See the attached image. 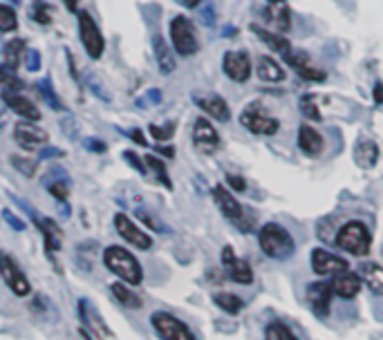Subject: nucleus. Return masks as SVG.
Wrapping results in <instances>:
<instances>
[{
  "label": "nucleus",
  "mask_w": 383,
  "mask_h": 340,
  "mask_svg": "<svg viewBox=\"0 0 383 340\" xmlns=\"http://www.w3.org/2000/svg\"><path fill=\"white\" fill-rule=\"evenodd\" d=\"M3 218L9 222V226H11L14 230H25V222H23L21 218H14L11 211H3Z\"/></svg>",
  "instance_id": "obj_45"
},
{
  "label": "nucleus",
  "mask_w": 383,
  "mask_h": 340,
  "mask_svg": "<svg viewBox=\"0 0 383 340\" xmlns=\"http://www.w3.org/2000/svg\"><path fill=\"white\" fill-rule=\"evenodd\" d=\"M110 291H112L115 300H117L119 304H124L126 309H142V304H144L142 298L137 296L135 291H130L126 282H115V285L110 287Z\"/></svg>",
  "instance_id": "obj_31"
},
{
  "label": "nucleus",
  "mask_w": 383,
  "mask_h": 340,
  "mask_svg": "<svg viewBox=\"0 0 383 340\" xmlns=\"http://www.w3.org/2000/svg\"><path fill=\"white\" fill-rule=\"evenodd\" d=\"M361 280H365V285L370 287L372 293L381 296L383 293V269L379 265H372V262H363L361 269H359Z\"/></svg>",
  "instance_id": "obj_27"
},
{
  "label": "nucleus",
  "mask_w": 383,
  "mask_h": 340,
  "mask_svg": "<svg viewBox=\"0 0 383 340\" xmlns=\"http://www.w3.org/2000/svg\"><path fill=\"white\" fill-rule=\"evenodd\" d=\"M3 101H5V105L9 107L11 112H16L19 117H23L25 121H38L41 119V110L34 105V101L32 99H27V97H23L21 92H14V90H5L3 92Z\"/></svg>",
  "instance_id": "obj_18"
},
{
  "label": "nucleus",
  "mask_w": 383,
  "mask_h": 340,
  "mask_svg": "<svg viewBox=\"0 0 383 340\" xmlns=\"http://www.w3.org/2000/svg\"><path fill=\"white\" fill-rule=\"evenodd\" d=\"M150 322H152V327H155V331L162 340H195L189 324L182 322L179 318H175L173 314L155 312L150 316Z\"/></svg>",
  "instance_id": "obj_5"
},
{
  "label": "nucleus",
  "mask_w": 383,
  "mask_h": 340,
  "mask_svg": "<svg viewBox=\"0 0 383 340\" xmlns=\"http://www.w3.org/2000/svg\"><path fill=\"white\" fill-rule=\"evenodd\" d=\"M11 166L21 170L25 177H34V173H36V161L27 159V157H11Z\"/></svg>",
  "instance_id": "obj_40"
},
{
  "label": "nucleus",
  "mask_w": 383,
  "mask_h": 340,
  "mask_svg": "<svg viewBox=\"0 0 383 340\" xmlns=\"http://www.w3.org/2000/svg\"><path fill=\"white\" fill-rule=\"evenodd\" d=\"M27 54V43L23 38H14L5 45V65H9L11 70H19V65L25 60Z\"/></svg>",
  "instance_id": "obj_28"
},
{
  "label": "nucleus",
  "mask_w": 383,
  "mask_h": 340,
  "mask_svg": "<svg viewBox=\"0 0 383 340\" xmlns=\"http://www.w3.org/2000/svg\"><path fill=\"white\" fill-rule=\"evenodd\" d=\"M61 154H63V150H61V148H45L41 152V157H61Z\"/></svg>",
  "instance_id": "obj_50"
},
{
  "label": "nucleus",
  "mask_w": 383,
  "mask_h": 340,
  "mask_svg": "<svg viewBox=\"0 0 383 340\" xmlns=\"http://www.w3.org/2000/svg\"><path fill=\"white\" fill-rule=\"evenodd\" d=\"M159 101H162V92H159V90H148L146 95H144L140 101H137V105H140V107H148V105H157Z\"/></svg>",
  "instance_id": "obj_41"
},
{
  "label": "nucleus",
  "mask_w": 383,
  "mask_h": 340,
  "mask_svg": "<svg viewBox=\"0 0 383 340\" xmlns=\"http://www.w3.org/2000/svg\"><path fill=\"white\" fill-rule=\"evenodd\" d=\"M213 199H216V204H218L220 213L224 215L229 222H234V224H236L238 228H242V230H249L247 213H244V208L240 206V202L231 195V191H229L226 186H222V184H218V186L213 188Z\"/></svg>",
  "instance_id": "obj_8"
},
{
  "label": "nucleus",
  "mask_w": 383,
  "mask_h": 340,
  "mask_svg": "<svg viewBox=\"0 0 383 340\" xmlns=\"http://www.w3.org/2000/svg\"><path fill=\"white\" fill-rule=\"evenodd\" d=\"M222 70L231 81L236 83H247L253 72V63L247 52L240 50H229L222 58Z\"/></svg>",
  "instance_id": "obj_10"
},
{
  "label": "nucleus",
  "mask_w": 383,
  "mask_h": 340,
  "mask_svg": "<svg viewBox=\"0 0 383 340\" xmlns=\"http://www.w3.org/2000/svg\"><path fill=\"white\" fill-rule=\"evenodd\" d=\"M258 244L263 253L271 260H287L296 251L294 238L289 235V230L276 222L263 224V228L258 230Z\"/></svg>",
  "instance_id": "obj_2"
},
{
  "label": "nucleus",
  "mask_w": 383,
  "mask_h": 340,
  "mask_svg": "<svg viewBox=\"0 0 383 340\" xmlns=\"http://www.w3.org/2000/svg\"><path fill=\"white\" fill-rule=\"evenodd\" d=\"M9 3H16L19 5V0H9Z\"/></svg>",
  "instance_id": "obj_55"
},
{
  "label": "nucleus",
  "mask_w": 383,
  "mask_h": 340,
  "mask_svg": "<svg viewBox=\"0 0 383 340\" xmlns=\"http://www.w3.org/2000/svg\"><path fill=\"white\" fill-rule=\"evenodd\" d=\"M374 103H377V105H383V83H381V81L374 85Z\"/></svg>",
  "instance_id": "obj_49"
},
{
  "label": "nucleus",
  "mask_w": 383,
  "mask_h": 340,
  "mask_svg": "<svg viewBox=\"0 0 383 340\" xmlns=\"http://www.w3.org/2000/svg\"><path fill=\"white\" fill-rule=\"evenodd\" d=\"M137 218H140V220H144V222H146V224H148L150 228H155V230H162V226H159V224H157L155 220H152V218H150V215H148L146 211H142V208L137 211Z\"/></svg>",
  "instance_id": "obj_46"
},
{
  "label": "nucleus",
  "mask_w": 383,
  "mask_h": 340,
  "mask_svg": "<svg viewBox=\"0 0 383 340\" xmlns=\"http://www.w3.org/2000/svg\"><path fill=\"white\" fill-rule=\"evenodd\" d=\"M36 87H38V92L45 97V101H48L54 110H63V103L58 101V97H56V92H54V87H50V79H41L38 83H36Z\"/></svg>",
  "instance_id": "obj_35"
},
{
  "label": "nucleus",
  "mask_w": 383,
  "mask_h": 340,
  "mask_svg": "<svg viewBox=\"0 0 383 340\" xmlns=\"http://www.w3.org/2000/svg\"><path fill=\"white\" fill-rule=\"evenodd\" d=\"M263 16L269 21L276 34H287L292 29V11H289L287 5H269L265 7Z\"/></svg>",
  "instance_id": "obj_24"
},
{
  "label": "nucleus",
  "mask_w": 383,
  "mask_h": 340,
  "mask_svg": "<svg viewBox=\"0 0 383 340\" xmlns=\"http://www.w3.org/2000/svg\"><path fill=\"white\" fill-rule=\"evenodd\" d=\"M332 296L334 291L327 282H314L308 287V302L312 307V312L320 318L330 316L332 312Z\"/></svg>",
  "instance_id": "obj_19"
},
{
  "label": "nucleus",
  "mask_w": 383,
  "mask_h": 340,
  "mask_svg": "<svg viewBox=\"0 0 383 340\" xmlns=\"http://www.w3.org/2000/svg\"><path fill=\"white\" fill-rule=\"evenodd\" d=\"M251 32L263 41L269 50H273L276 54H280V56H285L289 50L294 48L292 43H289L283 34H276V32H269V29H263V27H258V25H251Z\"/></svg>",
  "instance_id": "obj_26"
},
{
  "label": "nucleus",
  "mask_w": 383,
  "mask_h": 340,
  "mask_svg": "<svg viewBox=\"0 0 383 340\" xmlns=\"http://www.w3.org/2000/svg\"><path fill=\"white\" fill-rule=\"evenodd\" d=\"M332 291H334V296H339L343 300H352V298H357L359 296V291L363 287V280H361V275L359 273H341V275H336L334 280H332Z\"/></svg>",
  "instance_id": "obj_22"
},
{
  "label": "nucleus",
  "mask_w": 383,
  "mask_h": 340,
  "mask_svg": "<svg viewBox=\"0 0 383 340\" xmlns=\"http://www.w3.org/2000/svg\"><path fill=\"white\" fill-rule=\"evenodd\" d=\"M48 193H50L54 199H58V202H65L68 195H70V186H68L65 179H56V181H52L50 186H48Z\"/></svg>",
  "instance_id": "obj_39"
},
{
  "label": "nucleus",
  "mask_w": 383,
  "mask_h": 340,
  "mask_svg": "<svg viewBox=\"0 0 383 340\" xmlns=\"http://www.w3.org/2000/svg\"><path fill=\"white\" fill-rule=\"evenodd\" d=\"M152 52H155V58H157V68L162 74H171L175 72L177 63H175V54L173 50L168 48V43L164 41V36L155 34L152 36Z\"/></svg>",
  "instance_id": "obj_25"
},
{
  "label": "nucleus",
  "mask_w": 383,
  "mask_h": 340,
  "mask_svg": "<svg viewBox=\"0 0 383 340\" xmlns=\"http://www.w3.org/2000/svg\"><path fill=\"white\" fill-rule=\"evenodd\" d=\"M265 340H298V338L294 336V331L289 329L285 322L276 320L265 329Z\"/></svg>",
  "instance_id": "obj_33"
},
{
  "label": "nucleus",
  "mask_w": 383,
  "mask_h": 340,
  "mask_svg": "<svg viewBox=\"0 0 383 340\" xmlns=\"http://www.w3.org/2000/svg\"><path fill=\"white\" fill-rule=\"evenodd\" d=\"M283 58L289 63V68H292V70L300 76V79H305V81H310V83H323V81L327 79V74H325L323 70L314 68L312 60H310V56L305 54V52H300V50H294V48H292Z\"/></svg>",
  "instance_id": "obj_14"
},
{
  "label": "nucleus",
  "mask_w": 383,
  "mask_h": 340,
  "mask_svg": "<svg viewBox=\"0 0 383 340\" xmlns=\"http://www.w3.org/2000/svg\"><path fill=\"white\" fill-rule=\"evenodd\" d=\"M126 134H128V137L132 139L135 144H140V146H146V137H144V132H142V130H137V128H135V130H128Z\"/></svg>",
  "instance_id": "obj_47"
},
{
  "label": "nucleus",
  "mask_w": 383,
  "mask_h": 340,
  "mask_svg": "<svg viewBox=\"0 0 383 340\" xmlns=\"http://www.w3.org/2000/svg\"><path fill=\"white\" fill-rule=\"evenodd\" d=\"M171 43H173V50L179 56H193L200 50L193 23L187 16H182V14L171 21Z\"/></svg>",
  "instance_id": "obj_4"
},
{
  "label": "nucleus",
  "mask_w": 383,
  "mask_h": 340,
  "mask_svg": "<svg viewBox=\"0 0 383 340\" xmlns=\"http://www.w3.org/2000/svg\"><path fill=\"white\" fill-rule=\"evenodd\" d=\"M79 318H81V322H83V327H85L88 331L95 334L97 338H101V340H115L110 327L101 320L99 312H97V309L92 307L88 300H79Z\"/></svg>",
  "instance_id": "obj_17"
},
{
  "label": "nucleus",
  "mask_w": 383,
  "mask_h": 340,
  "mask_svg": "<svg viewBox=\"0 0 383 340\" xmlns=\"http://www.w3.org/2000/svg\"><path fill=\"white\" fill-rule=\"evenodd\" d=\"M144 161H146V166H148V168L155 170L157 179L164 184V186H166L168 191H171V188H173V184H171V177H168V173H166V166H164V161H159L157 157H152V154H148V157H146Z\"/></svg>",
  "instance_id": "obj_34"
},
{
  "label": "nucleus",
  "mask_w": 383,
  "mask_h": 340,
  "mask_svg": "<svg viewBox=\"0 0 383 340\" xmlns=\"http://www.w3.org/2000/svg\"><path fill=\"white\" fill-rule=\"evenodd\" d=\"M14 139H16V144L25 150H38L43 146H48L50 134L41 126H36L34 121H21L16 123V128H14Z\"/></svg>",
  "instance_id": "obj_13"
},
{
  "label": "nucleus",
  "mask_w": 383,
  "mask_h": 340,
  "mask_svg": "<svg viewBox=\"0 0 383 340\" xmlns=\"http://www.w3.org/2000/svg\"><path fill=\"white\" fill-rule=\"evenodd\" d=\"M124 159H126L130 166H135L137 173H142V175H146V173H148V170H146V161H142V159L137 157V154H135L132 150H126V152H124Z\"/></svg>",
  "instance_id": "obj_42"
},
{
  "label": "nucleus",
  "mask_w": 383,
  "mask_h": 340,
  "mask_svg": "<svg viewBox=\"0 0 383 340\" xmlns=\"http://www.w3.org/2000/svg\"><path fill=\"white\" fill-rule=\"evenodd\" d=\"M300 110L303 115L312 119V121H320L323 117H320V110H318V103H316V97H310V95H305L300 99Z\"/></svg>",
  "instance_id": "obj_36"
},
{
  "label": "nucleus",
  "mask_w": 383,
  "mask_h": 340,
  "mask_svg": "<svg viewBox=\"0 0 383 340\" xmlns=\"http://www.w3.org/2000/svg\"><path fill=\"white\" fill-rule=\"evenodd\" d=\"M355 157H357V164L361 168H374L379 157H381V152H379V146L374 142H361L357 146V152H355Z\"/></svg>",
  "instance_id": "obj_30"
},
{
  "label": "nucleus",
  "mask_w": 383,
  "mask_h": 340,
  "mask_svg": "<svg viewBox=\"0 0 383 340\" xmlns=\"http://www.w3.org/2000/svg\"><path fill=\"white\" fill-rule=\"evenodd\" d=\"M85 146H88L90 150H95V152H105V148H108L103 142H99V139H88Z\"/></svg>",
  "instance_id": "obj_48"
},
{
  "label": "nucleus",
  "mask_w": 383,
  "mask_h": 340,
  "mask_svg": "<svg viewBox=\"0 0 383 340\" xmlns=\"http://www.w3.org/2000/svg\"><path fill=\"white\" fill-rule=\"evenodd\" d=\"M29 16H32V18H34L36 23H41V25H50V23H52V7L45 5V3H38V5L32 7Z\"/></svg>",
  "instance_id": "obj_38"
},
{
  "label": "nucleus",
  "mask_w": 383,
  "mask_h": 340,
  "mask_svg": "<svg viewBox=\"0 0 383 340\" xmlns=\"http://www.w3.org/2000/svg\"><path fill=\"white\" fill-rule=\"evenodd\" d=\"M63 5L68 7V11H79V0H63Z\"/></svg>",
  "instance_id": "obj_52"
},
{
  "label": "nucleus",
  "mask_w": 383,
  "mask_h": 340,
  "mask_svg": "<svg viewBox=\"0 0 383 340\" xmlns=\"http://www.w3.org/2000/svg\"><path fill=\"white\" fill-rule=\"evenodd\" d=\"M148 132L152 134V139H155V142H168V139H171L173 134H175V123H166V126H155V123H152V126H148Z\"/></svg>",
  "instance_id": "obj_37"
},
{
  "label": "nucleus",
  "mask_w": 383,
  "mask_h": 340,
  "mask_svg": "<svg viewBox=\"0 0 383 340\" xmlns=\"http://www.w3.org/2000/svg\"><path fill=\"white\" fill-rule=\"evenodd\" d=\"M193 146L202 154H213L222 146V139H220L218 130L213 128V123L204 117H200L193 123Z\"/></svg>",
  "instance_id": "obj_11"
},
{
  "label": "nucleus",
  "mask_w": 383,
  "mask_h": 340,
  "mask_svg": "<svg viewBox=\"0 0 383 340\" xmlns=\"http://www.w3.org/2000/svg\"><path fill=\"white\" fill-rule=\"evenodd\" d=\"M115 228H117V233L124 238V242L132 244L135 249H142V251H148L150 246H152V238L148 233H144V230L137 226L128 215L124 213H117L115 215Z\"/></svg>",
  "instance_id": "obj_12"
},
{
  "label": "nucleus",
  "mask_w": 383,
  "mask_h": 340,
  "mask_svg": "<svg viewBox=\"0 0 383 340\" xmlns=\"http://www.w3.org/2000/svg\"><path fill=\"white\" fill-rule=\"evenodd\" d=\"M267 3H269V5H283L285 0H267Z\"/></svg>",
  "instance_id": "obj_54"
},
{
  "label": "nucleus",
  "mask_w": 383,
  "mask_h": 340,
  "mask_svg": "<svg viewBox=\"0 0 383 340\" xmlns=\"http://www.w3.org/2000/svg\"><path fill=\"white\" fill-rule=\"evenodd\" d=\"M222 265L226 267V273L238 285H251L253 282V269L247 260H242L234 253L231 246L222 249Z\"/></svg>",
  "instance_id": "obj_16"
},
{
  "label": "nucleus",
  "mask_w": 383,
  "mask_h": 340,
  "mask_svg": "<svg viewBox=\"0 0 383 340\" xmlns=\"http://www.w3.org/2000/svg\"><path fill=\"white\" fill-rule=\"evenodd\" d=\"M336 246L350 255L363 257L372 249V235L363 222L352 220V222H347L339 228V233H336Z\"/></svg>",
  "instance_id": "obj_3"
},
{
  "label": "nucleus",
  "mask_w": 383,
  "mask_h": 340,
  "mask_svg": "<svg viewBox=\"0 0 383 340\" xmlns=\"http://www.w3.org/2000/svg\"><path fill=\"white\" fill-rule=\"evenodd\" d=\"M298 148L308 154V157H318L325 150V139L310 123H303L298 128Z\"/></svg>",
  "instance_id": "obj_21"
},
{
  "label": "nucleus",
  "mask_w": 383,
  "mask_h": 340,
  "mask_svg": "<svg viewBox=\"0 0 383 340\" xmlns=\"http://www.w3.org/2000/svg\"><path fill=\"white\" fill-rule=\"evenodd\" d=\"M157 152H162L164 157H168V159H173V157H175V150H173L171 146H168V148H162V146H159V148H157Z\"/></svg>",
  "instance_id": "obj_53"
},
{
  "label": "nucleus",
  "mask_w": 383,
  "mask_h": 340,
  "mask_svg": "<svg viewBox=\"0 0 383 340\" xmlns=\"http://www.w3.org/2000/svg\"><path fill=\"white\" fill-rule=\"evenodd\" d=\"M226 184H229V186H231L234 191H238V193L247 191V181H244L242 177H238V175H226Z\"/></svg>",
  "instance_id": "obj_44"
},
{
  "label": "nucleus",
  "mask_w": 383,
  "mask_h": 340,
  "mask_svg": "<svg viewBox=\"0 0 383 340\" xmlns=\"http://www.w3.org/2000/svg\"><path fill=\"white\" fill-rule=\"evenodd\" d=\"M213 302H216V307H220L224 314L229 316H238L242 312L244 302L240 300V296H236V293L231 291H218L213 293Z\"/></svg>",
  "instance_id": "obj_29"
},
{
  "label": "nucleus",
  "mask_w": 383,
  "mask_h": 340,
  "mask_svg": "<svg viewBox=\"0 0 383 340\" xmlns=\"http://www.w3.org/2000/svg\"><path fill=\"white\" fill-rule=\"evenodd\" d=\"M240 123L244 128H247L251 134H263V137H273L276 132L280 130V121L269 117L263 107L258 103L249 105L247 110L240 115Z\"/></svg>",
  "instance_id": "obj_7"
},
{
  "label": "nucleus",
  "mask_w": 383,
  "mask_h": 340,
  "mask_svg": "<svg viewBox=\"0 0 383 340\" xmlns=\"http://www.w3.org/2000/svg\"><path fill=\"white\" fill-rule=\"evenodd\" d=\"M19 27V16H16V9L11 5H5L0 3V32L3 34H9L14 29Z\"/></svg>",
  "instance_id": "obj_32"
},
{
  "label": "nucleus",
  "mask_w": 383,
  "mask_h": 340,
  "mask_svg": "<svg viewBox=\"0 0 383 340\" xmlns=\"http://www.w3.org/2000/svg\"><path fill=\"white\" fill-rule=\"evenodd\" d=\"M312 269L316 275H341V273L350 271V262L325 251V249H314L312 251Z\"/></svg>",
  "instance_id": "obj_15"
},
{
  "label": "nucleus",
  "mask_w": 383,
  "mask_h": 340,
  "mask_svg": "<svg viewBox=\"0 0 383 340\" xmlns=\"http://www.w3.org/2000/svg\"><path fill=\"white\" fill-rule=\"evenodd\" d=\"M193 101L211 119L222 121V123H226L229 119H231V107H229V103L218 95H195Z\"/></svg>",
  "instance_id": "obj_20"
},
{
  "label": "nucleus",
  "mask_w": 383,
  "mask_h": 340,
  "mask_svg": "<svg viewBox=\"0 0 383 340\" xmlns=\"http://www.w3.org/2000/svg\"><path fill=\"white\" fill-rule=\"evenodd\" d=\"M25 60H27V70L29 72H38L41 70V52L38 50H27Z\"/></svg>",
  "instance_id": "obj_43"
},
{
  "label": "nucleus",
  "mask_w": 383,
  "mask_h": 340,
  "mask_svg": "<svg viewBox=\"0 0 383 340\" xmlns=\"http://www.w3.org/2000/svg\"><path fill=\"white\" fill-rule=\"evenodd\" d=\"M79 34H81V41H83V48L88 52L90 58H101L103 56V50H105V41H103V34L97 25V21L92 18V14L88 9L79 11Z\"/></svg>",
  "instance_id": "obj_6"
},
{
  "label": "nucleus",
  "mask_w": 383,
  "mask_h": 340,
  "mask_svg": "<svg viewBox=\"0 0 383 340\" xmlns=\"http://www.w3.org/2000/svg\"><path fill=\"white\" fill-rule=\"evenodd\" d=\"M103 265L108 267L117 277H121V282H126L130 287L142 285L144 280V269L128 249L124 246H108L103 251Z\"/></svg>",
  "instance_id": "obj_1"
},
{
  "label": "nucleus",
  "mask_w": 383,
  "mask_h": 340,
  "mask_svg": "<svg viewBox=\"0 0 383 340\" xmlns=\"http://www.w3.org/2000/svg\"><path fill=\"white\" fill-rule=\"evenodd\" d=\"M177 3H179L182 7H187V9H195V7L202 5V0H177Z\"/></svg>",
  "instance_id": "obj_51"
},
{
  "label": "nucleus",
  "mask_w": 383,
  "mask_h": 340,
  "mask_svg": "<svg viewBox=\"0 0 383 340\" xmlns=\"http://www.w3.org/2000/svg\"><path fill=\"white\" fill-rule=\"evenodd\" d=\"M256 74L260 81L265 83H283L285 81V70L276 58L271 56H258L256 60Z\"/></svg>",
  "instance_id": "obj_23"
},
{
  "label": "nucleus",
  "mask_w": 383,
  "mask_h": 340,
  "mask_svg": "<svg viewBox=\"0 0 383 340\" xmlns=\"http://www.w3.org/2000/svg\"><path fill=\"white\" fill-rule=\"evenodd\" d=\"M0 277H3L5 285L11 289V293H16L19 298H25L32 293V285H29L27 275L16 265V260L7 253H0Z\"/></svg>",
  "instance_id": "obj_9"
}]
</instances>
